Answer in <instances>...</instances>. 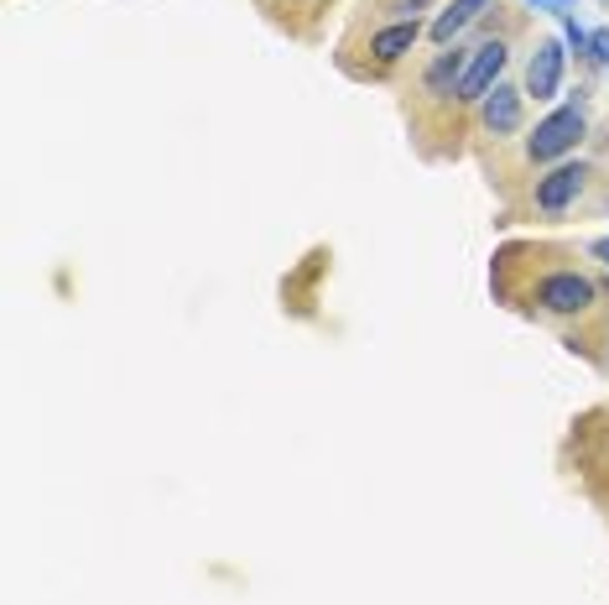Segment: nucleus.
<instances>
[{
	"label": "nucleus",
	"instance_id": "1a4fd4ad",
	"mask_svg": "<svg viewBox=\"0 0 609 605\" xmlns=\"http://www.w3.org/2000/svg\"><path fill=\"white\" fill-rule=\"evenodd\" d=\"M479 11H490V0H448L427 32H433V42H438V48H454V37L464 32V27H469Z\"/></svg>",
	"mask_w": 609,
	"mask_h": 605
},
{
	"label": "nucleus",
	"instance_id": "f257e3e1",
	"mask_svg": "<svg viewBox=\"0 0 609 605\" xmlns=\"http://www.w3.org/2000/svg\"><path fill=\"white\" fill-rule=\"evenodd\" d=\"M589 137V89H578L568 104H558L552 115H541L537 131L526 137V157L531 162H558Z\"/></svg>",
	"mask_w": 609,
	"mask_h": 605
},
{
	"label": "nucleus",
	"instance_id": "423d86ee",
	"mask_svg": "<svg viewBox=\"0 0 609 605\" xmlns=\"http://www.w3.org/2000/svg\"><path fill=\"white\" fill-rule=\"evenodd\" d=\"M521 100H526V89L495 84L490 94L479 100V125H485L495 141H500V137H516V131H521Z\"/></svg>",
	"mask_w": 609,
	"mask_h": 605
},
{
	"label": "nucleus",
	"instance_id": "9d476101",
	"mask_svg": "<svg viewBox=\"0 0 609 605\" xmlns=\"http://www.w3.org/2000/svg\"><path fill=\"white\" fill-rule=\"evenodd\" d=\"M562 42H568V52L589 58V32H583V27H578L574 17H562Z\"/></svg>",
	"mask_w": 609,
	"mask_h": 605
},
{
	"label": "nucleus",
	"instance_id": "f8f14e48",
	"mask_svg": "<svg viewBox=\"0 0 609 605\" xmlns=\"http://www.w3.org/2000/svg\"><path fill=\"white\" fill-rule=\"evenodd\" d=\"M526 6H537V11H547V17H574V6L578 0H526Z\"/></svg>",
	"mask_w": 609,
	"mask_h": 605
},
{
	"label": "nucleus",
	"instance_id": "9b49d317",
	"mask_svg": "<svg viewBox=\"0 0 609 605\" xmlns=\"http://www.w3.org/2000/svg\"><path fill=\"white\" fill-rule=\"evenodd\" d=\"M589 63L593 69H609V27L589 32Z\"/></svg>",
	"mask_w": 609,
	"mask_h": 605
},
{
	"label": "nucleus",
	"instance_id": "f03ea898",
	"mask_svg": "<svg viewBox=\"0 0 609 605\" xmlns=\"http://www.w3.org/2000/svg\"><path fill=\"white\" fill-rule=\"evenodd\" d=\"M531 303H537L541 313H558V319H574V313H589L593 303H599V288H593L583 272H541L537 282H531Z\"/></svg>",
	"mask_w": 609,
	"mask_h": 605
},
{
	"label": "nucleus",
	"instance_id": "6e6552de",
	"mask_svg": "<svg viewBox=\"0 0 609 605\" xmlns=\"http://www.w3.org/2000/svg\"><path fill=\"white\" fill-rule=\"evenodd\" d=\"M417 37H423L417 17H412V21H390V27H380V32L371 37V58H375V63H396V58H406V52L417 48Z\"/></svg>",
	"mask_w": 609,
	"mask_h": 605
},
{
	"label": "nucleus",
	"instance_id": "39448f33",
	"mask_svg": "<svg viewBox=\"0 0 609 605\" xmlns=\"http://www.w3.org/2000/svg\"><path fill=\"white\" fill-rule=\"evenodd\" d=\"M506 63H510V48L500 42V37H490V42H479L474 48V58H469V73H464V84H458V100H469V104H479L485 94H490L495 84H500V73H506Z\"/></svg>",
	"mask_w": 609,
	"mask_h": 605
},
{
	"label": "nucleus",
	"instance_id": "ddd939ff",
	"mask_svg": "<svg viewBox=\"0 0 609 605\" xmlns=\"http://www.w3.org/2000/svg\"><path fill=\"white\" fill-rule=\"evenodd\" d=\"M589 256H599L609 266V235H599V241H589Z\"/></svg>",
	"mask_w": 609,
	"mask_h": 605
},
{
	"label": "nucleus",
	"instance_id": "7ed1b4c3",
	"mask_svg": "<svg viewBox=\"0 0 609 605\" xmlns=\"http://www.w3.org/2000/svg\"><path fill=\"white\" fill-rule=\"evenodd\" d=\"M583 189H589V162H558L547 178H537L531 209H541V214H562Z\"/></svg>",
	"mask_w": 609,
	"mask_h": 605
},
{
	"label": "nucleus",
	"instance_id": "20e7f679",
	"mask_svg": "<svg viewBox=\"0 0 609 605\" xmlns=\"http://www.w3.org/2000/svg\"><path fill=\"white\" fill-rule=\"evenodd\" d=\"M562 63H568V42L541 37L537 48H531V58H526V94H531V100H558Z\"/></svg>",
	"mask_w": 609,
	"mask_h": 605
},
{
	"label": "nucleus",
	"instance_id": "0eeeda50",
	"mask_svg": "<svg viewBox=\"0 0 609 605\" xmlns=\"http://www.w3.org/2000/svg\"><path fill=\"white\" fill-rule=\"evenodd\" d=\"M464 73H469V52L458 48H443L433 63H427L423 73V89L433 94V100H458V84H464Z\"/></svg>",
	"mask_w": 609,
	"mask_h": 605
}]
</instances>
